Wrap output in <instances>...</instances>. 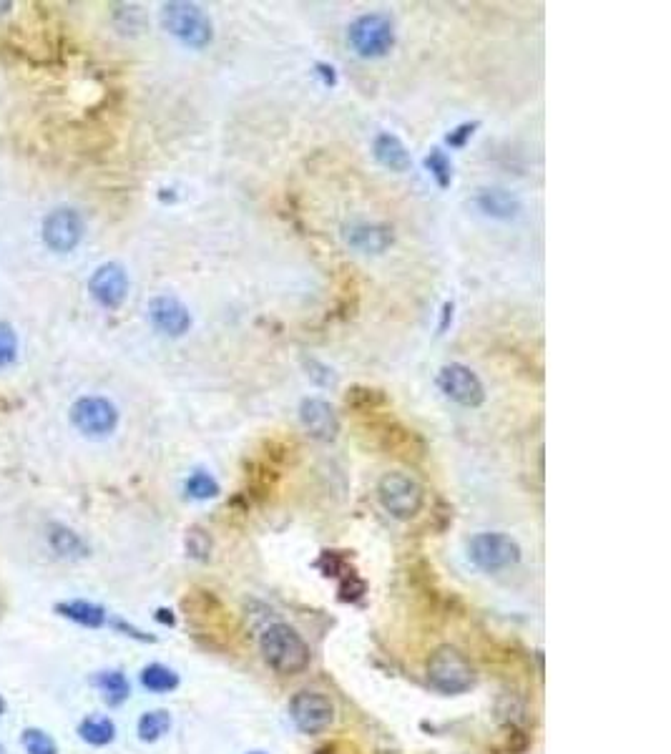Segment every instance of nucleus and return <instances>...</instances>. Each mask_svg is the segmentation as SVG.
<instances>
[{
    "mask_svg": "<svg viewBox=\"0 0 671 754\" xmlns=\"http://www.w3.org/2000/svg\"><path fill=\"white\" fill-rule=\"evenodd\" d=\"M317 71L322 73V81H325V86H335V83H337L335 68L327 66V63H317Z\"/></svg>",
    "mask_w": 671,
    "mask_h": 754,
    "instance_id": "nucleus-34",
    "label": "nucleus"
},
{
    "mask_svg": "<svg viewBox=\"0 0 671 754\" xmlns=\"http://www.w3.org/2000/svg\"><path fill=\"white\" fill-rule=\"evenodd\" d=\"M161 26L189 48H207L214 38V28L207 13L194 3H181V0L166 3L161 8Z\"/></svg>",
    "mask_w": 671,
    "mask_h": 754,
    "instance_id": "nucleus-3",
    "label": "nucleus"
},
{
    "mask_svg": "<svg viewBox=\"0 0 671 754\" xmlns=\"http://www.w3.org/2000/svg\"><path fill=\"white\" fill-rule=\"evenodd\" d=\"M450 320H453V305L448 302V305L443 307V325H440V330H445V325H448Z\"/></svg>",
    "mask_w": 671,
    "mask_h": 754,
    "instance_id": "nucleus-36",
    "label": "nucleus"
},
{
    "mask_svg": "<svg viewBox=\"0 0 671 754\" xmlns=\"http://www.w3.org/2000/svg\"><path fill=\"white\" fill-rule=\"evenodd\" d=\"M290 719L302 734H322L335 724V704L327 694L302 689L290 699Z\"/></svg>",
    "mask_w": 671,
    "mask_h": 754,
    "instance_id": "nucleus-7",
    "label": "nucleus"
},
{
    "mask_svg": "<svg viewBox=\"0 0 671 754\" xmlns=\"http://www.w3.org/2000/svg\"><path fill=\"white\" fill-rule=\"evenodd\" d=\"M88 292H91L93 302L104 310H119L129 295V274L116 262L101 264L88 279Z\"/></svg>",
    "mask_w": 671,
    "mask_h": 754,
    "instance_id": "nucleus-11",
    "label": "nucleus"
},
{
    "mask_svg": "<svg viewBox=\"0 0 671 754\" xmlns=\"http://www.w3.org/2000/svg\"><path fill=\"white\" fill-rule=\"evenodd\" d=\"M21 744L26 754H58V744L46 729L26 727L21 732Z\"/></svg>",
    "mask_w": 671,
    "mask_h": 754,
    "instance_id": "nucleus-26",
    "label": "nucleus"
},
{
    "mask_svg": "<svg viewBox=\"0 0 671 754\" xmlns=\"http://www.w3.org/2000/svg\"><path fill=\"white\" fill-rule=\"evenodd\" d=\"M377 498H380V506L390 513L398 521H410V518L418 516L425 506V491L413 476L408 473H385L377 483Z\"/></svg>",
    "mask_w": 671,
    "mask_h": 754,
    "instance_id": "nucleus-4",
    "label": "nucleus"
},
{
    "mask_svg": "<svg viewBox=\"0 0 671 754\" xmlns=\"http://www.w3.org/2000/svg\"><path fill=\"white\" fill-rule=\"evenodd\" d=\"M367 591V584L360 579V576L355 574V571H350V574L342 576V584H340V599L342 601H350V604H355V601H360L362 596H365Z\"/></svg>",
    "mask_w": 671,
    "mask_h": 754,
    "instance_id": "nucleus-30",
    "label": "nucleus"
},
{
    "mask_svg": "<svg viewBox=\"0 0 671 754\" xmlns=\"http://www.w3.org/2000/svg\"><path fill=\"white\" fill-rule=\"evenodd\" d=\"M468 558L475 569L486 571V574H498V571L511 569L521 561V546L508 533L486 531L470 538Z\"/></svg>",
    "mask_w": 671,
    "mask_h": 754,
    "instance_id": "nucleus-5",
    "label": "nucleus"
},
{
    "mask_svg": "<svg viewBox=\"0 0 671 754\" xmlns=\"http://www.w3.org/2000/svg\"><path fill=\"white\" fill-rule=\"evenodd\" d=\"M425 677L428 684L438 694L445 697H458V694L470 692L475 687V669L465 659V654L455 646L443 644L430 654L425 664Z\"/></svg>",
    "mask_w": 671,
    "mask_h": 754,
    "instance_id": "nucleus-2",
    "label": "nucleus"
},
{
    "mask_svg": "<svg viewBox=\"0 0 671 754\" xmlns=\"http://www.w3.org/2000/svg\"><path fill=\"white\" fill-rule=\"evenodd\" d=\"M111 626H114L116 631H121L124 636H131V639H136V641H144V644H154V641H156V636L136 629L134 624H129V621H124V619H114V621H111Z\"/></svg>",
    "mask_w": 671,
    "mask_h": 754,
    "instance_id": "nucleus-33",
    "label": "nucleus"
},
{
    "mask_svg": "<svg viewBox=\"0 0 671 754\" xmlns=\"http://www.w3.org/2000/svg\"><path fill=\"white\" fill-rule=\"evenodd\" d=\"M372 151H375V159L380 161L385 169L398 171V174L408 171L410 164H413L403 141H400L395 134H388V131H382V134L375 136V141H372Z\"/></svg>",
    "mask_w": 671,
    "mask_h": 754,
    "instance_id": "nucleus-17",
    "label": "nucleus"
},
{
    "mask_svg": "<svg viewBox=\"0 0 671 754\" xmlns=\"http://www.w3.org/2000/svg\"><path fill=\"white\" fill-rule=\"evenodd\" d=\"M382 445L393 455H400V458H413V455L420 458L425 450V443L418 438V433L403 428L400 423L385 425V430H382Z\"/></svg>",
    "mask_w": 671,
    "mask_h": 754,
    "instance_id": "nucleus-19",
    "label": "nucleus"
},
{
    "mask_svg": "<svg viewBox=\"0 0 671 754\" xmlns=\"http://www.w3.org/2000/svg\"><path fill=\"white\" fill-rule=\"evenodd\" d=\"M347 41L362 58L388 56L395 46V26L382 13H367L360 16L347 31Z\"/></svg>",
    "mask_w": 671,
    "mask_h": 754,
    "instance_id": "nucleus-6",
    "label": "nucleus"
},
{
    "mask_svg": "<svg viewBox=\"0 0 671 754\" xmlns=\"http://www.w3.org/2000/svg\"><path fill=\"white\" fill-rule=\"evenodd\" d=\"M438 388L445 398L463 405V408H481L483 400H486L481 377L475 375L470 367L458 365V362H450L438 372Z\"/></svg>",
    "mask_w": 671,
    "mask_h": 754,
    "instance_id": "nucleus-9",
    "label": "nucleus"
},
{
    "mask_svg": "<svg viewBox=\"0 0 671 754\" xmlns=\"http://www.w3.org/2000/svg\"><path fill=\"white\" fill-rule=\"evenodd\" d=\"M259 654L264 664L279 677H297L307 672L312 662L310 644L290 624H272L259 636Z\"/></svg>",
    "mask_w": 671,
    "mask_h": 754,
    "instance_id": "nucleus-1",
    "label": "nucleus"
},
{
    "mask_svg": "<svg viewBox=\"0 0 671 754\" xmlns=\"http://www.w3.org/2000/svg\"><path fill=\"white\" fill-rule=\"evenodd\" d=\"M425 169L430 171L435 181H438L440 189H448L453 184V164L445 156L443 149H433L428 156H425Z\"/></svg>",
    "mask_w": 671,
    "mask_h": 754,
    "instance_id": "nucleus-27",
    "label": "nucleus"
},
{
    "mask_svg": "<svg viewBox=\"0 0 671 754\" xmlns=\"http://www.w3.org/2000/svg\"><path fill=\"white\" fill-rule=\"evenodd\" d=\"M18 357V337L8 322H0V367L11 365Z\"/></svg>",
    "mask_w": 671,
    "mask_h": 754,
    "instance_id": "nucleus-29",
    "label": "nucleus"
},
{
    "mask_svg": "<svg viewBox=\"0 0 671 754\" xmlns=\"http://www.w3.org/2000/svg\"><path fill=\"white\" fill-rule=\"evenodd\" d=\"M184 546L186 553H189L191 558H197V561H209V556H212V536L199 526H191L189 531H186Z\"/></svg>",
    "mask_w": 671,
    "mask_h": 754,
    "instance_id": "nucleus-28",
    "label": "nucleus"
},
{
    "mask_svg": "<svg viewBox=\"0 0 671 754\" xmlns=\"http://www.w3.org/2000/svg\"><path fill=\"white\" fill-rule=\"evenodd\" d=\"M71 423L88 438H106L119 425V410L109 398L86 395L71 405Z\"/></svg>",
    "mask_w": 671,
    "mask_h": 754,
    "instance_id": "nucleus-8",
    "label": "nucleus"
},
{
    "mask_svg": "<svg viewBox=\"0 0 671 754\" xmlns=\"http://www.w3.org/2000/svg\"><path fill=\"white\" fill-rule=\"evenodd\" d=\"M249 754H264V752H249Z\"/></svg>",
    "mask_w": 671,
    "mask_h": 754,
    "instance_id": "nucleus-39",
    "label": "nucleus"
},
{
    "mask_svg": "<svg viewBox=\"0 0 671 754\" xmlns=\"http://www.w3.org/2000/svg\"><path fill=\"white\" fill-rule=\"evenodd\" d=\"M317 566H320L322 571H325V576H345L350 574L347 571V558L342 556L340 551H322L320 561H317Z\"/></svg>",
    "mask_w": 671,
    "mask_h": 754,
    "instance_id": "nucleus-31",
    "label": "nucleus"
},
{
    "mask_svg": "<svg viewBox=\"0 0 671 754\" xmlns=\"http://www.w3.org/2000/svg\"><path fill=\"white\" fill-rule=\"evenodd\" d=\"M171 729V714L166 709H151V712H144L139 717V724H136V734H139L141 742L154 744L159 742L164 734H169Z\"/></svg>",
    "mask_w": 671,
    "mask_h": 754,
    "instance_id": "nucleus-24",
    "label": "nucleus"
},
{
    "mask_svg": "<svg viewBox=\"0 0 671 754\" xmlns=\"http://www.w3.org/2000/svg\"><path fill=\"white\" fill-rule=\"evenodd\" d=\"M139 682L146 692L169 694V692H174V689H179L181 679H179V674H176L171 667H166V664H149V667L141 669Z\"/></svg>",
    "mask_w": 671,
    "mask_h": 754,
    "instance_id": "nucleus-22",
    "label": "nucleus"
},
{
    "mask_svg": "<svg viewBox=\"0 0 671 754\" xmlns=\"http://www.w3.org/2000/svg\"><path fill=\"white\" fill-rule=\"evenodd\" d=\"M388 403H390L388 395L382 393V390L365 388V385H355V388L347 390V395H345L347 408L355 410V413H362V415L377 413V410L385 408Z\"/></svg>",
    "mask_w": 671,
    "mask_h": 754,
    "instance_id": "nucleus-23",
    "label": "nucleus"
},
{
    "mask_svg": "<svg viewBox=\"0 0 671 754\" xmlns=\"http://www.w3.org/2000/svg\"><path fill=\"white\" fill-rule=\"evenodd\" d=\"M475 207L481 209L486 217L503 219V222L516 219L521 214V202L506 189H481L475 194Z\"/></svg>",
    "mask_w": 671,
    "mask_h": 754,
    "instance_id": "nucleus-16",
    "label": "nucleus"
},
{
    "mask_svg": "<svg viewBox=\"0 0 671 754\" xmlns=\"http://www.w3.org/2000/svg\"><path fill=\"white\" fill-rule=\"evenodd\" d=\"M156 621H161V624H166V626H174L176 624L174 614H171L169 609H159V611H156Z\"/></svg>",
    "mask_w": 671,
    "mask_h": 754,
    "instance_id": "nucleus-35",
    "label": "nucleus"
},
{
    "mask_svg": "<svg viewBox=\"0 0 671 754\" xmlns=\"http://www.w3.org/2000/svg\"><path fill=\"white\" fill-rule=\"evenodd\" d=\"M0 754H8V752H6V747H3V744H0Z\"/></svg>",
    "mask_w": 671,
    "mask_h": 754,
    "instance_id": "nucleus-38",
    "label": "nucleus"
},
{
    "mask_svg": "<svg viewBox=\"0 0 671 754\" xmlns=\"http://www.w3.org/2000/svg\"><path fill=\"white\" fill-rule=\"evenodd\" d=\"M6 712H8V702H6V697L0 694V717H3Z\"/></svg>",
    "mask_w": 671,
    "mask_h": 754,
    "instance_id": "nucleus-37",
    "label": "nucleus"
},
{
    "mask_svg": "<svg viewBox=\"0 0 671 754\" xmlns=\"http://www.w3.org/2000/svg\"><path fill=\"white\" fill-rule=\"evenodd\" d=\"M345 242L362 254H380L393 244V232L382 224H352L345 229Z\"/></svg>",
    "mask_w": 671,
    "mask_h": 754,
    "instance_id": "nucleus-14",
    "label": "nucleus"
},
{
    "mask_svg": "<svg viewBox=\"0 0 671 754\" xmlns=\"http://www.w3.org/2000/svg\"><path fill=\"white\" fill-rule=\"evenodd\" d=\"M76 732L91 747H106L116 739V724L114 719L104 717V714H88L86 719L78 722Z\"/></svg>",
    "mask_w": 671,
    "mask_h": 754,
    "instance_id": "nucleus-21",
    "label": "nucleus"
},
{
    "mask_svg": "<svg viewBox=\"0 0 671 754\" xmlns=\"http://www.w3.org/2000/svg\"><path fill=\"white\" fill-rule=\"evenodd\" d=\"M300 420L307 433L315 440H322V443H330L340 433V418H337L335 408L320 398L302 400Z\"/></svg>",
    "mask_w": 671,
    "mask_h": 754,
    "instance_id": "nucleus-13",
    "label": "nucleus"
},
{
    "mask_svg": "<svg viewBox=\"0 0 671 754\" xmlns=\"http://www.w3.org/2000/svg\"><path fill=\"white\" fill-rule=\"evenodd\" d=\"M48 546H51L53 553H58L61 558L88 556L86 541L68 526H61V523H51V526H48Z\"/></svg>",
    "mask_w": 671,
    "mask_h": 754,
    "instance_id": "nucleus-20",
    "label": "nucleus"
},
{
    "mask_svg": "<svg viewBox=\"0 0 671 754\" xmlns=\"http://www.w3.org/2000/svg\"><path fill=\"white\" fill-rule=\"evenodd\" d=\"M184 491L186 496L194 498V501H209V498H217L219 493H222V488H219L217 478H214L212 473L197 470V473H191V476L186 478Z\"/></svg>",
    "mask_w": 671,
    "mask_h": 754,
    "instance_id": "nucleus-25",
    "label": "nucleus"
},
{
    "mask_svg": "<svg viewBox=\"0 0 671 754\" xmlns=\"http://www.w3.org/2000/svg\"><path fill=\"white\" fill-rule=\"evenodd\" d=\"M41 237H43V244H46L51 252H58V254L73 252L83 239L81 214L71 207L53 209V212L43 219Z\"/></svg>",
    "mask_w": 671,
    "mask_h": 754,
    "instance_id": "nucleus-10",
    "label": "nucleus"
},
{
    "mask_svg": "<svg viewBox=\"0 0 671 754\" xmlns=\"http://www.w3.org/2000/svg\"><path fill=\"white\" fill-rule=\"evenodd\" d=\"M53 611H56L58 616H63V619L83 626V629H101V626H106V621H109V614H106L104 606L93 604V601L86 599L58 601V604L53 606Z\"/></svg>",
    "mask_w": 671,
    "mask_h": 754,
    "instance_id": "nucleus-15",
    "label": "nucleus"
},
{
    "mask_svg": "<svg viewBox=\"0 0 671 754\" xmlns=\"http://www.w3.org/2000/svg\"><path fill=\"white\" fill-rule=\"evenodd\" d=\"M478 126H481V124H478V121H470V124H460L458 129L450 131L448 139H445V141H448V144L453 146V149H463V146L470 141V136L475 134V129H478Z\"/></svg>",
    "mask_w": 671,
    "mask_h": 754,
    "instance_id": "nucleus-32",
    "label": "nucleus"
},
{
    "mask_svg": "<svg viewBox=\"0 0 671 754\" xmlns=\"http://www.w3.org/2000/svg\"><path fill=\"white\" fill-rule=\"evenodd\" d=\"M91 684L99 689L101 699H104L109 707H121V704L131 697V684L121 669H104V672H96L91 677Z\"/></svg>",
    "mask_w": 671,
    "mask_h": 754,
    "instance_id": "nucleus-18",
    "label": "nucleus"
},
{
    "mask_svg": "<svg viewBox=\"0 0 671 754\" xmlns=\"http://www.w3.org/2000/svg\"><path fill=\"white\" fill-rule=\"evenodd\" d=\"M149 320L166 337L186 335L191 327V315L186 310V305L171 295L154 297L149 302Z\"/></svg>",
    "mask_w": 671,
    "mask_h": 754,
    "instance_id": "nucleus-12",
    "label": "nucleus"
}]
</instances>
